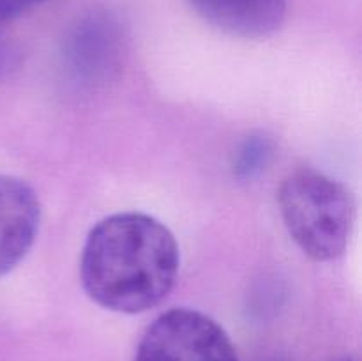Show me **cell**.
<instances>
[{
    "label": "cell",
    "mask_w": 362,
    "mask_h": 361,
    "mask_svg": "<svg viewBox=\"0 0 362 361\" xmlns=\"http://www.w3.org/2000/svg\"><path fill=\"white\" fill-rule=\"evenodd\" d=\"M180 251L172 230L145 212H117L95 223L83 244L81 283L94 303L141 314L172 292Z\"/></svg>",
    "instance_id": "6da1fadb"
},
{
    "label": "cell",
    "mask_w": 362,
    "mask_h": 361,
    "mask_svg": "<svg viewBox=\"0 0 362 361\" xmlns=\"http://www.w3.org/2000/svg\"><path fill=\"white\" fill-rule=\"evenodd\" d=\"M274 154V144L264 133H253L244 138L233 156V173L239 179H253L264 172Z\"/></svg>",
    "instance_id": "8992f818"
},
{
    "label": "cell",
    "mask_w": 362,
    "mask_h": 361,
    "mask_svg": "<svg viewBox=\"0 0 362 361\" xmlns=\"http://www.w3.org/2000/svg\"><path fill=\"white\" fill-rule=\"evenodd\" d=\"M134 361H237V353L214 319L191 308H173L145 329Z\"/></svg>",
    "instance_id": "3957f363"
},
{
    "label": "cell",
    "mask_w": 362,
    "mask_h": 361,
    "mask_svg": "<svg viewBox=\"0 0 362 361\" xmlns=\"http://www.w3.org/2000/svg\"><path fill=\"white\" fill-rule=\"evenodd\" d=\"M207 23L230 35L262 39L281 28L285 0H187Z\"/></svg>",
    "instance_id": "5b68a950"
},
{
    "label": "cell",
    "mask_w": 362,
    "mask_h": 361,
    "mask_svg": "<svg viewBox=\"0 0 362 361\" xmlns=\"http://www.w3.org/2000/svg\"><path fill=\"white\" fill-rule=\"evenodd\" d=\"M41 223V202L25 180L0 173V276L30 251Z\"/></svg>",
    "instance_id": "277c9868"
},
{
    "label": "cell",
    "mask_w": 362,
    "mask_h": 361,
    "mask_svg": "<svg viewBox=\"0 0 362 361\" xmlns=\"http://www.w3.org/2000/svg\"><path fill=\"white\" fill-rule=\"evenodd\" d=\"M279 212L290 237L310 258L341 257L354 227V198L341 183L313 168H300L283 180Z\"/></svg>",
    "instance_id": "7a4b0ae2"
},
{
    "label": "cell",
    "mask_w": 362,
    "mask_h": 361,
    "mask_svg": "<svg viewBox=\"0 0 362 361\" xmlns=\"http://www.w3.org/2000/svg\"><path fill=\"white\" fill-rule=\"evenodd\" d=\"M37 2L41 0H0V23L13 20Z\"/></svg>",
    "instance_id": "52a82bcc"
}]
</instances>
